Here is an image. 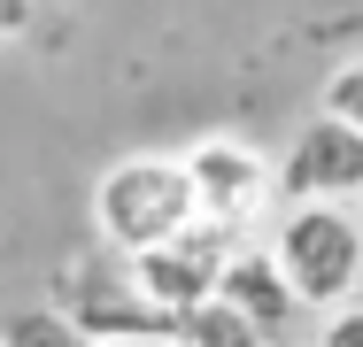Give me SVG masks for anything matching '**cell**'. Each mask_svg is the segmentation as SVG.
<instances>
[{
  "label": "cell",
  "mask_w": 363,
  "mask_h": 347,
  "mask_svg": "<svg viewBox=\"0 0 363 347\" xmlns=\"http://www.w3.org/2000/svg\"><path fill=\"white\" fill-rule=\"evenodd\" d=\"M271 263L286 271L309 317L348 309L363 285V208L356 201H294L271 224Z\"/></svg>",
  "instance_id": "6da1fadb"
},
{
  "label": "cell",
  "mask_w": 363,
  "mask_h": 347,
  "mask_svg": "<svg viewBox=\"0 0 363 347\" xmlns=\"http://www.w3.org/2000/svg\"><path fill=\"white\" fill-rule=\"evenodd\" d=\"M194 216H201V201H194L186 154H124L93 186V232L124 263L147 255V247H162V239H178Z\"/></svg>",
  "instance_id": "7a4b0ae2"
},
{
  "label": "cell",
  "mask_w": 363,
  "mask_h": 347,
  "mask_svg": "<svg viewBox=\"0 0 363 347\" xmlns=\"http://www.w3.org/2000/svg\"><path fill=\"white\" fill-rule=\"evenodd\" d=\"M62 317H70L77 332L93 347H124V340H178V317L162 309V301H147L132 263L116 255V271L93 255V263H70V271H55V293H47Z\"/></svg>",
  "instance_id": "3957f363"
},
{
  "label": "cell",
  "mask_w": 363,
  "mask_h": 347,
  "mask_svg": "<svg viewBox=\"0 0 363 347\" xmlns=\"http://www.w3.org/2000/svg\"><path fill=\"white\" fill-rule=\"evenodd\" d=\"M240 255V224H217V216H194L178 239H162V247H147L132 255V278H140L147 301H162L170 317H186V309H201V301H217L224 285V263Z\"/></svg>",
  "instance_id": "277c9868"
},
{
  "label": "cell",
  "mask_w": 363,
  "mask_h": 347,
  "mask_svg": "<svg viewBox=\"0 0 363 347\" xmlns=\"http://www.w3.org/2000/svg\"><path fill=\"white\" fill-rule=\"evenodd\" d=\"M186 178H194V201L201 216H217V224H255L271 193H279V170L263 162V147H247L240 132H217V139H194L186 147Z\"/></svg>",
  "instance_id": "5b68a950"
},
{
  "label": "cell",
  "mask_w": 363,
  "mask_h": 347,
  "mask_svg": "<svg viewBox=\"0 0 363 347\" xmlns=\"http://www.w3.org/2000/svg\"><path fill=\"white\" fill-rule=\"evenodd\" d=\"M279 193H286V208L294 201H363V132H348L340 116L317 108L279 162Z\"/></svg>",
  "instance_id": "8992f818"
},
{
  "label": "cell",
  "mask_w": 363,
  "mask_h": 347,
  "mask_svg": "<svg viewBox=\"0 0 363 347\" xmlns=\"http://www.w3.org/2000/svg\"><path fill=\"white\" fill-rule=\"evenodd\" d=\"M217 301H232L255 332L271 347H286V324H294V285H286V271L271 263V247H240L232 263H224V285H217Z\"/></svg>",
  "instance_id": "52a82bcc"
},
{
  "label": "cell",
  "mask_w": 363,
  "mask_h": 347,
  "mask_svg": "<svg viewBox=\"0 0 363 347\" xmlns=\"http://www.w3.org/2000/svg\"><path fill=\"white\" fill-rule=\"evenodd\" d=\"M178 340H186V347H271L232 301H201V309H186V317H178Z\"/></svg>",
  "instance_id": "ba28073f"
},
{
  "label": "cell",
  "mask_w": 363,
  "mask_h": 347,
  "mask_svg": "<svg viewBox=\"0 0 363 347\" xmlns=\"http://www.w3.org/2000/svg\"><path fill=\"white\" fill-rule=\"evenodd\" d=\"M0 347H93V340L77 332L55 301H31V309H16V317L0 324Z\"/></svg>",
  "instance_id": "9c48e42d"
},
{
  "label": "cell",
  "mask_w": 363,
  "mask_h": 347,
  "mask_svg": "<svg viewBox=\"0 0 363 347\" xmlns=\"http://www.w3.org/2000/svg\"><path fill=\"white\" fill-rule=\"evenodd\" d=\"M317 108H325V116H340L348 132H363V55L325 77V101H317Z\"/></svg>",
  "instance_id": "30bf717a"
},
{
  "label": "cell",
  "mask_w": 363,
  "mask_h": 347,
  "mask_svg": "<svg viewBox=\"0 0 363 347\" xmlns=\"http://www.w3.org/2000/svg\"><path fill=\"white\" fill-rule=\"evenodd\" d=\"M317 347H363V301H348V309H333V317L317 324Z\"/></svg>",
  "instance_id": "8fae6325"
},
{
  "label": "cell",
  "mask_w": 363,
  "mask_h": 347,
  "mask_svg": "<svg viewBox=\"0 0 363 347\" xmlns=\"http://www.w3.org/2000/svg\"><path fill=\"white\" fill-rule=\"evenodd\" d=\"M31 31V0H0V39H23Z\"/></svg>",
  "instance_id": "7c38bea8"
},
{
  "label": "cell",
  "mask_w": 363,
  "mask_h": 347,
  "mask_svg": "<svg viewBox=\"0 0 363 347\" xmlns=\"http://www.w3.org/2000/svg\"><path fill=\"white\" fill-rule=\"evenodd\" d=\"M124 347H186V340H124Z\"/></svg>",
  "instance_id": "4fadbf2b"
},
{
  "label": "cell",
  "mask_w": 363,
  "mask_h": 347,
  "mask_svg": "<svg viewBox=\"0 0 363 347\" xmlns=\"http://www.w3.org/2000/svg\"><path fill=\"white\" fill-rule=\"evenodd\" d=\"M356 208H363V201H356Z\"/></svg>",
  "instance_id": "5bb4252c"
}]
</instances>
